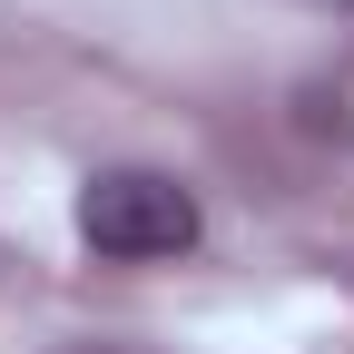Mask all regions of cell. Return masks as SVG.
Returning a JSON list of instances; mask_svg holds the SVG:
<instances>
[{
	"instance_id": "6da1fadb",
	"label": "cell",
	"mask_w": 354,
	"mask_h": 354,
	"mask_svg": "<svg viewBox=\"0 0 354 354\" xmlns=\"http://www.w3.org/2000/svg\"><path fill=\"white\" fill-rule=\"evenodd\" d=\"M197 197L177 187L167 167H99L79 187V246L109 256V266H167L197 246Z\"/></svg>"
},
{
	"instance_id": "7a4b0ae2",
	"label": "cell",
	"mask_w": 354,
	"mask_h": 354,
	"mask_svg": "<svg viewBox=\"0 0 354 354\" xmlns=\"http://www.w3.org/2000/svg\"><path fill=\"white\" fill-rule=\"evenodd\" d=\"M69 354H128V344H69Z\"/></svg>"
}]
</instances>
